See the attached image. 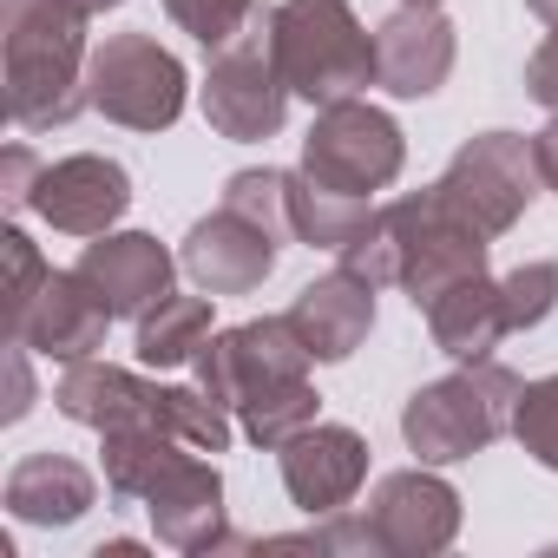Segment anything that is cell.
I'll return each instance as SVG.
<instances>
[{
  "instance_id": "obj_14",
  "label": "cell",
  "mask_w": 558,
  "mask_h": 558,
  "mask_svg": "<svg viewBox=\"0 0 558 558\" xmlns=\"http://www.w3.org/2000/svg\"><path fill=\"white\" fill-rule=\"evenodd\" d=\"M276 453H283V486H290V499H296L310 519L349 512V499H355L362 480H368V440H362L355 427H336V421L303 427L296 440H283Z\"/></svg>"
},
{
  "instance_id": "obj_37",
  "label": "cell",
  "mask_w": 558,
  "mask_h": 558,
  "mask_svg": "<svg viewBox=\"0 0 558 558\" xmlns=\"http://www.w3.org/2000/svg\"><path fill=\"white\" fill-rule=\"evenodd\" d=\"M421 8H440V0H421Z\"/></svg>"
},
{
  "instance_id": "obj_1",
  "label": "cell",
  "mask_w": 558,
  "mask_h": 558,
  "mask_svg": "<svg viewBox=\"0 0 558 558\" xmlns=\"http://www.w3.org/2000/svg\"><path fill=\"white\" fill-rule=\"evenodd\" d=\"M0 53H8V112L21 132L73 125L86 99V14L60 0H0Z\"/></svg>"
},
{
  "instance_id": "obj_27",
  "label": "cell",
  "mask_w": 558,
  "mask_h": 558,
  "mask_svg": "<svg viewBox=\"0 0 558 558\" xmlns=\"http://www.w3.org/2000/svg\"><path fill=\"white\" fill-rule=\"evenodd\" d=\"M512 440H519L545 473H558V375L525 381L519 414H512Z\"/></svg>"
},
{
  "instance_id": "obj_24",
  "label": "cell",
  "mask_w": 558,
  "mask_h": 558,
  "mask_svg": "<svg viewBox=\"0 0 558 558\" xmlns=\"http://www.w3.org/2000/svg\"><path fill=\"white\" fill-rule=\"evenodd\" d=\"M368 217H375L368 197H342V191L316 184L310 171H290V223L310 250H342Z\"/></svg>"
},
{
  "instance_id": "obj_19",
  "label": "cell",
  "mask_w": 558,
  "mask_h": 558,
  "mask_svg": "<svg viewBox=\"0 0 558 558\" xmlns=\"http://www.w3.org/2000/svg\"><path fill=\"white\" fill-rule=\"evenodd\" d=\"M421 316H427L434 349L453 355V362H486V355L512 336V323H506V296H499V283H493L486 269H480V276H460V283H447Z\"/></svg>"
},
{
  "instance_id": "obj_8",
  "label": "cell",
  "mask_w": 558,
  "mask_h": 558,
  "mask_svg": "<svg viewBox=\"0 0 558 558\" xmlns=\"http://www.w3.org/2000/svg\"><path fill=\"white\" fill-rule=\"evenodd\" d=\"M538 184H545V178H538L532 138H519V132H480V138H466V145L447 158V171H440V197H447L473 230H486V236H506V230L525 217V204H532Z\"/></svg>"
},
{
  "instance_id": "obj_25",
  "label": "cell",
  "mask_w": 558,
  "mask_h": 558,
  "mask_svg": "<svg viewBox=\"0 0 558 558\" xmlns=\"http://www.w3.org/2000/svg\"><path fill=\"white\" fill-rule=\"evenodd\" d=\"M316 408H323V395L310 388V375H296V381H276V388L250 395L236 414H243V434H250L256 447H283V440H296L303 427H316Z\"/></svg>"
},
{
  "instance_id": "obj_26",
  "label": "cell",
  "mask_w": 558,
  "mask_h": 558,
  "mask_svg": "<svg viewBox=\"0 0 558 558\" xmlns=\"http://www.w3.org/2000/svg\"><path fill=\"white\" fill-rule=\"evenodd\" d=\"M223 204L230 210H243L250 223H263V230H276V236H296V223H290V171H236L230 184H223Z\"/></svg>"
},
{
  "instance_id": "obj_6",
  "label": "cell",
  "mask_w": 558,
  "mask_h": 558,
  "mask_svg": "<svg viewBox=\"0 0 558 558\" xmlns=\"http://www.w3.org/2000/svg\"><path fill=\"white\" fill-rule=\"evenodd\" d=\"M408 165V138L401 125L368 106V99H336V106H316V125L303 138V171L342 197H375L401 178Z\"/></svg>"
},
{
  "instance_id": "obj_31",
  "label": "cell",
  "mask_w": 558,
  "mask_h": 558,
  "mask_svg": "<svg viewBox=\"0 0 558 558\" xmlns=\"http://www.w3.org/2000/svg\"><path fill=\"white\" fill-rule=\"evenodd\" d=\"M40 158L27 145H8V158H0V197H8V210H27L34 204V184H40Z\"/></svg>"
},
{
  "instance_id": "obj_32",
  "label": "cell",
  "mask_w": 558,
  "mask_h": 558,
  "mask_svg": "<svg viewBox=\"0 0 558 558\" xmlns=\"http://www.w3.org/2000/svg\"><path fill=\"white\" fill-rule=\"evenodd\" d=\"M525 93L558 119V27H551V34H545V47L525 60Z\"/></svg>"
},
{
  "instance_id": "obj_15",
  "label": "cell",
  "mask_w": 558,
  "mask_h": 558,
  "mask_svg": "<svg viewBox=\"0 0 558 558\" xmlns=\"http://www.w3.org/2000/svg\"><path fill=\"white\" fill-rule=\"evenodd\" d=\"M34 210L66 230V236H106L125 210H132V178L119 158H99V151H73L60 165L40 171L34 184Z\"/></svg>"
},
{
  "instance_id": "obj_16",
  "label": "cell",
  "mask_w": 558,
  "mask_h": 558,
  "mask_svg": "<svg viewBox=\"0 0 558 558\" xmlns=\"http://www.w3.org/2000/svg\"><path fill=\"white\" fill-rule=\"evenodd\" d=\"M106 323H112V310H106V296L86 283V276L80 269H53L8 342H27L47 362H86V355L106 349Z\"/></svg>"
},
{
  "instance_id": "obj_33",
  "label": "cell",
  "mask_w": 558,
  "mask_h": 558,
  "mask_svg": "<svg viewBox=\"0 0 558 558\" xmlns=\"http://www.w3.org/2000/svg\"><path fill=\"white\" fill-rule=\"evenodd\" d=\"M27 355H34L27 342H8V401H0V421H8V427L34 408V375H27Z\"/></svg>"
},
{
  "instance_id": "obj_18",
  "label": "cell",
  "mask_w": 558,
  "mask_h": 558,
  "mask_svg": "<svg viewBox=\"0 0 558 558\" xmlns=\"http://www.w3.org/2000/svg\"><path fill=\"white\" fill-rule=\"evenodd\" d=\"M283 316L303 336L310 362H349L368 342V329H375V283H362V276H349L336 263L329 276H316V283L296 290V303Z\"/></svg>"
},
{
  "instance_id": "obj_23",
  "label": "cell",
  "mask_w": 558,
  "mask_h": 558,
  "mask_svg": "<svg viewBox=\"0 0 558 558\" xmlns=\"http://www.w3.org/2000/svg\"><path fill=\"white\" fill-rule=\"evenodd\" d=\"M210 342V303L204 296H165L138 316V362L145 368H184Z\"/></svg>"
},
{
  "instance_id": "obj_4",
  "label": "cell",
  "mask_w": 558,
  "mask_h": 558,
  "mask_svg": "<svg viewBox=\"0 0 558 558\" xmlns=\"http://www.w3.org/2000/svg\"><path fill=\"white\" fill-rule=\"evenodd\" d=\"M290 80L276 66V47H269V21H250L230 47L210 53V73H204V119L217 125V138L230 145H263L283 132L290 119Z\"/></svg>"
},
{
  "instance_id": "obj_3",
  "label": "cell",
  "mask_w": 558,
  "mask_h": 558,
  "mask_svg": "<svg viewBox=\"0 0 558 558\" xmlns=\"http://www.w3.org/2000/svg\"><path fill=\"white\" fill-rule=\"evenodd\" d=\"M269 47L290 93L310 106H336L375 86V34L355 21L349 0H283L269 14Z\"/></svg>"
},
{
  "instance_id": "obj_34",
  "label": "cell",
  "mask_w": 558,
  "mask_h": 558,
  "mask_svg": "<svg viewBox=\"0 0 558 558\" xmlns=\"http://www.w3.org/2000/svg\"><path fill=\"white\" fill-rule=\"evenodd\" d=\"M532 158H538V178H545V191H558V119L532 138Z\"/></svg>"
},
{
  "instance_id": "obj_22",
  "label": "cell",
  "mask_w": 558,
  "mask_h": 558,
  "mask_svg": "<svg viewBox=\"0 0 558 558\" xmlns=\"http://www.w3.org/2000/svg\"><path fill=\"white\" fill-rule=\"evenodd\" d=\"M106 440V486L119 493V499H145L151 486H158V473L178 460V453H191L178 434H165L158 421H119V427H106L99 434Z\"/></svg>"
},
{
  "instance_id": "obj_9",
  "label": "cell",
  "mask_w": 558,
  "mask_h": 558,
  "mask_svg": "<svg viewBox=\"0 0 558 558\" xmlns=\"http://www.w3.org/2000/svg\"><path fill=\"white\" fill-rule=\"evenodd\" d=\"M296 375H310V349L290 329V316L236 323V329H223L197 349V388L223 408H243L250 395H263L276 381H296Z\"/></svg>"
},
{
  "instance_id": "obj_21",
  "label": "cell",
  "mask_w": 558,
  "mask_h": 558,
  "mask_svg": "<svg viewBox=\"0 0 558 558\" xmlns=\"http://www.w3.org/2000/svg\"><path fill=\"white\" fill-rule=\"evenodd\" d=\"M93 499L99 486L73 453H27L8 473V512L21 525H73L93 512Z\"/></svg>"
},
{
  "instance_id": "obj_2",
  "label": "cell",
  "mask_w": 558,
  "mask_h": 558,
  "mask_svg": "<svg viewBox=\"0 0 558 558\" xmlns=\"http://www.w3.org/2000/svg\"><path fill=\"white\" fill-rule=\"evenodd\" d=\"M525 381L506 362H460V375H440L427 388L408 395L401 408V440L427 460V466H453L473 460L480 447H493L499 434H512Z\"/></svg>"
},
{
  "instance_id": "obj_35",
  "label": "cell",
  "mask_w": 558,
  "mask_h": 558,
  "mask_svg": "<svg viewBox=\"0 0 558 558\" xmlns=\"http://www.w3.org/2000/svg\"><path fill=\"white\" fill-rule=\"evenodd\" d=\"M60 8H73V14L93 21V14H106V8H125V0H60Z\"/></svg>"
},
{
  "instance_id": "obj_13",
  "label": "cell",
  "mask_w": 558,
  "mask_h": 558,
  "mask_svg": "<svg viewBox=\"0 0 558 558\" xmlns=\"http://www.w3.org/2000/svg\"><path fill=\"white\" fill-rule=\"evenodd\" d=\"M145 512H151L158 545H171V551H223V545H236L223 532V473H217V453L210 460L197 447L178 453L158 473V486L145 493Z\"/></svg>"
},
{
  "instance_id": "obj_17",
  "label": "cell",
  "mask_w": 558,
  "mask_h": 558,
  "mask_svg": "<svg viewBox=\"0 0 558 558\" xmlns=\"http://www.w3.org/2000/svg\"><path fill=\"white\" fill-rule=\"evenodd\" d=\"M73 269L106 296L112 316H145L151 303L171 296V276H178L171 250L158 236H145V230H106V236H93Z\"/></svg>"
},
{
  "instance_id": "obj_20",
  "label": "cell",
  "mask_w": 558,
  "mask_h": 558,
  "mask_svg": "<svg viewBox=\"0 0 558 558\" xmlns=\"http://www.w3.org/2000/svg\"><path fill=\"white\" fill-rule=\"evenodd\" d=\"M151 401H158V381H145L119 362H99V355L66 362V375L53 388V408L80 427H93V434H106L119 421H151Z\"/></svg>"
},
{
  "instance_id": "obj_5",
  "label": "cell",
  "mask_w": 558,
  "mask_h": 558,
  "mask_svg": "<svg viewBox=\"0 0 558 558\" xmlns=\"http://www.w3.org/2000/svg\"><path fill=\"white\" fill-rule=\"evenodd\" d=\"M184 66L151 34H106L86 66V99L125 132H165L184 112Z\"/></svg>"
},
{
  "instance_id": "obj_29",
  "label": "cell",
  "mask_w": 558,
  "mask_h": 558,
  "mask_svg": "<svg viewBox=\"0 0 558 558\" xmlns=\"http://www.w3.org/2000/svg\"><path fill=\"white\" fill-rule=\"evenodd\" d=\"M499 296L512 329H538L558 310V263H519L512 276H499Z\"/></svg>"
},
{
  "instance_id": "obj_30",
  "label": "cell",
  "mask_w": 558,
  "mask_h": 558,
  "mask_svg": "<svg viewBox=\"0 0 558 558\" xmlns=\"http://www.w3.org/2000/svg\"><path fill=\"white\" fill-rule=\"evenodd\" d=\"M0 256H8V336H14V323L27 316V303L40 296V283H47V276H53V263L34 250V236L27 230H0Z\"/></svg>"
},
{
  "instance_id": "obj_12",
  "label": "cell",
  "mask_w": 558,
  "mask_h": 558,
  "mask_svg": "<svg viewBox=\"0 0 558 558\" xmlns=\"http://www.w3.org/2000/svg\"><path fill=\"white\" fill-rule=\"evenodd\" d=\"M453 21L440 8H421V0H401V8L375 27V86L395 99H427L447 86L453 73Z\"/></svg>"
},
{
  "instance_id": "obj_36",
  "label": "cell",
  "mask_w": 558,
  "mask_h": 558,
  "mask_svg": "<svg viewBox=\"0 0 558 558\" xmlns=\"http://www.w3.org/2000/svg\"><path fill=\"white\" fill-rule=\"evenodd\" d=\"M525 14H538L545 27H558V0H525Z\"/></svg>"
},
{
  "instance_id": "obj_28",
  "label": "cell",
  "mask_w": 558,
  "mask_h": 558,
  "mask_svg": "<svg viewBox=\"0 0 558 558\" xmlns=\"http://www.w3.org/2000/svg\"><path fill=\"white\" fill-rule=\"evenodd\" d=\"M165 14H171L204 53H217V47H230V40L256 21V0H165Z\"/></svg>"
},
{
  "instance_id": "obj_10",
  "label": "cell",
  "mask_w": 558,
  "mask_h": 558,
  "mask_svg": "<svg viewBox=\"0 0 558 558\" xmlns=\"http://www.w3.org/2000/svg\"><path fill=\"white\" fill-rule=\"evenodd\" d=\"M276 256H283V236L263 230V223H250L230 204H217L210 217H197L191 236H184V250H178L184 276H191L204 296H250V290H263L269 269H276Z\"/></svg>"
},
{
  "instance_id": "obj_7",
  "label": "cell",
  "mask_w": 558,
  "mask_h": 558,
  "mask_svg": "<svg viewBox=\"0 0 558 558\" xmlns=\"http://www.w3.org/2000/svg\"><path fill=\"white\" fill-rule=\"evenodd\" d=\"M381 217H388V230H395L401 290L414 296V310H427L447 283H460V276H480V269H486V243H493V236L473 230V223L440 197V184L381 204Z\"/></svg>"
},
{
  "instance_id": "obj_11",
  "label": "cell",
  "mask_w": 558,
  "mask_h": 558,
  "mask_svg": "<svg viewBox=\"0 0 558 558\" xmlns=\"http://www.w3.org/2000/svg\"><path fill=\"white\" fill-rule=\"evenodd\" d=\"M362 512L375 519L388 558H434L460 538V493L440 473H427V460L408 473H388Z\"/></svg>"
}]
</instances>
